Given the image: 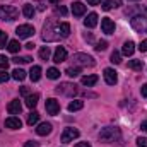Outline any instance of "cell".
<instances>
[{"label": "cell", "mask_w": 147, "mask_h": 147, "mask_svg": "<svg viewBox=\"0 0 147 147\" xmlns=\"http://www.w3.org/2000/svg\"><path fill=\"white\" fill-rule=\"evenodd\" d=\"M26 48H28V50H33V48H34V45H33V43H28V45H26Z\"/></svg>", "instance_id": "48"}, {"label": "cell", "mask_w": 147, "mask_h": 147, "mask_svg": "<svg viewBox=\"0 0 147 147\" xmlns=\"http://www.w3.org/2000/svg\"><path fill=\"white\" fill-rule=\"evenodd\" d=\"M50 53H51V51H50L48 46H43V48L39 50V57H41L43 60H48V58H50Z\"/></svg>", "instance_id": "32"}, {"label": "cell", "mask_w": 147, "mask_h": 147, "mask_svg": "<svg viewBox=\"0 0 147 147\" xmlns=\"http://www.w3.org/2000/svg\"><path fill=\"white\" fill-rule=\"evenodd\" d=\"M19 17V10L12 5H0V19L2 21H16Z\"/></svg>", "instance_id": "2"}, {"label": "cell", "mask_w": 147, "mask_h": 147, "mask_svg": "<svg viewBox=\"0 0 147 147\" xmlns=\"http://www.w3.org/2000/svg\"><path fill=\"white\" fill-rule=\"evenodd\" d=\"M58 34L62 38H67L70 34V24L69 22H62L60 26H58Z\"/></svg>", "instance_id": "21"}, {"label": "cell", "mask_w": 147, "mask_h": 147, "mask_svg": "<svg viewBox=\"0 0 147 147\" xmlns=\"http://www.w3.org/2000/svg\"><path fill=\"white\" fill-rule=\"evenodd\" d=\"M74 63L75 65H82V67H94V58L87 53H75L74 55Z\"/></svg>", "instance_id": "3"}, {"label": "cell", "mask_w": 147, "mask_h": 147, "mask_svg": "<svg viewBox=\"0 0 147 147\" xmlns=\"http://www.w3.org/2000/svg\"><path fill=\"white\" fill-rule=\"evenodd\" d=\"M105 80H106V84H110V86H115L116 82H118V75L116 72L113 70V69H105Z\"/></svg>", "instance_id": "9"}, {"label": "cell", "mask_w": 147, "mask_h": 147, "mask_svg": "<svg viewBox=\"0 0 147 147\" xmlns=\"http://www.w3.org/2000/svg\"><path fill=\"white\" fill-rule=\"evenodd\" d=\"M21 110H22V105H21V101H19V99L10 101V103H9V106H7V111H9L10 115H19Z\"/></svg>", "instance_id": "13"}, {"label": "cell", "mask_w": 147, "mask_h": 147, "mask_svg": "<svg viewBox=\"0 0 147 147\" xmlns=\"http://www.w3.org/2000/svg\"><path fill=\"white\" fill-rule=\"evenodd\" d=\"M75 147H91V146H89L87 142H79V144H77Z\"/></svg>", "instance_id": "45"}, {"label": "cell", "mask_w": 147, "mask_h": 147, "mask_svg": "<svg viewBox=\"0 0 147 147\" xmlns=\"http://www.w3.org/2000/svg\"><path fill=\"white\" fill-rule=\"evenodd\" d=\"M48 2H50V3H60L62 0H48Z\"/></svg>", "instance_id": "50"}, {"label": "cell", "mask_w": 147, "mask_h": 147, "mask_svg": "<svg viewBox=\"0 0 147 147\" xmlns=\"http://www.w3.org/2000/svg\"><path fill=\"white\" fill-rule=\"evenodd\" d=\"M101 29H103V33H106V34H113L115 33V22L108 19V17H105L103 21H101Z\"/></svg>", "instance_id": "11"}, {"label": "cell", "mask_w": 147, "mask_h": 147, "mask_svg": "<svg viewBox=\"0 0 147 147\" xmlns=\"http://www.w3.org/2000/svg\"><path fill=\"white\" fill-rule=\"evenodd\" d=\"M77 137H79V130H77V128H74V127H67V128L63 130V134H62L60 140H62L63 144H69V142H72L74 139H77Z\"/></svg>", "instance_id": "6"}, {"label": "cell", "mask_w": 147, "mask_h": 147, "mask_svg": "<svg viewBox=\"0 0 147 147\" xmlns=\"http://www.w3.org/2000/svg\"><path fill=\"white\" fill-rule=\"evenodd\" d=\"M38 120H39V113H38V111H31V113L28 115V120H26V121H28V125L33 127V125L38 123Z\"/></svg>", "instance_id": "25"}, {"label": "cell", "mask_w": 147, "mask_h": 147, "mask_svg": "<svg viewBox=\"0 0 147 147\" xmlns=\"http://www.w3.org/2000/svg\"><path fill=\"white\" fill-rule=\"evenodd\" d=\"M45 108H46V111H48L50 115H53V116L60 113V105H58V101H57V99H53V98L46 99V105H45Z\"/></svg>", "instance_id": "7"}, {"label": "cell", "mask_w": 147, "mask_h": 147, "mask_svg": "<svg viewBox=\"0 0 147 147\" xmlns=\"http://www.w3.org/2000/svg\"><path fill=\"white\" fill-rule=\"evenodd\" d=\"M5 45H7V33L0 31V48H5Z\"/></svg>", "instance_id": "36"}, {"label": "cell", "mask_w": 147, "mask_h": 147, "mask_svg": "<svg viewBox=\"0 0 147 147\" xmlns=\"http://www.w3.org/2000/svg\"><path fill=\"white\" fill-rule=\"evenodd\" d=\"M84 108V101L82 99H74L69 103V111H79Z\"/></svg>", "instance_id": "22"}, {"label": "cell", "mask_w": 147, "mask_h": 147, "mask_svg": "<svg viewBox=\"0 0 147 147\" xmlns=\"http://www.w3.org/2000/svg\"><path fill=\"white\" fill-rule=\"evenodd\" d=\"M140 92H142V96H144V98H147V84H144V86H142Z\"/></svg>", "instance_id": "43"}, {"label": "cell", "mask_w": 147, "mask_h": 147, "mask_svg": "<svg viewBox=\"0 0 147 147\" xmlns=\"http://www.w3.org/2000/svg\"><path fill=\"white\" fill-rule=\"evenodd\" d=\"M51 123H39L36 128V134L38 135H48V134H51Z\"/></svg>", "instance_id": "17"}, {"label": "cell", "mask_w": 147, "mask_h": 147, "mask_svg": "<svg viewBox=\"0 0 147 147\" xmlns=\"http://www.w3.org/2000/svg\"><path fill=\"white\" fill-rule=\"evenodd\" d=\"M140 128H142L144 132H147V120H146V121H142V125H140Z\"/></svg>", "instance_id": "46"}, {"label": "cell", "mask_w": 147, "mask_h": 147, "mask_svg": "<svg viewBox=\"0 0 147 147\" xmlns=\"http://www.w3.org/2000/svg\"><path fill=\"white\" fill-rule=\"evenodd\" d=\"M80 82H82V86H87V87H91V86H94V84L98 82V75H84Z\"/></svg>", "instance_id": "20"}, {"label": "cell", "mask_w": 147, "mask_h": 147, "mask_svg": "<svg viewBox=\"0 0 147 147\" xmlns=\"http://www.w3.org/2000/svg\"><path fill=\"white\" fill-rule=\"evenodd\" d=\"M86 39H87V41L91 43V41H92V34H86Z\"/></svg>", "instance_id": "49"}, {"label": "cell", "mask_w": 147, "mask_h": 147, "mask_svg": "<svg viewBox=\"0 0 147 147\" xmlns=\"http://www.w3.org/2000/svg\"><path fill=\"white\" fill-rule=\"evenodd\" d=\"M46 77L55 80V79H58V77H60V70H57L55 67H51V69H48V70H46Z\"/></svg>", "instance_id": "29"}, {"label": "cell", "mask_w": 147, "mask_h": 147, "mask_svg": "<svg viewBox=\"0 0 147 147\" xmlns=\"http://www.w3.org/2000/svg\"><path fill=\"white\" fill-rule=\"evenodd\" d=\"M65 74H67L69 77H77V75L80 74V69H79V67H69V69L65 70Z\"/></svg>", "instance_id": "31"}, {"label": "cell", "mask_w": 147, "mask_h": 147, "mask_svg": "<svg viewBox=\"0 0 147 147\" xmlns=\"http://www.w3.org/2000/svg\"><path fill=\"white\" fill-rule=\"evenodd\" d=\"M22 14H24L28 19H33V17H34V14H36V9H34L31 3H26V5L22 7Z\"/></svg>", "instance_id": "19"}, {"label": "cell", "mask_w": 147, "mask_h": 147, "mask_svg": "<svg viewBox=\"0 0 147 147\" xmlns=\"http://www.w3.org/2000/svg\"><path fill=\"white\" fill-rule=\"evenodd\" d=\"M75 87H77V86H72V84H62V86L57 87V92H58V94H75V92H77Z\"/></svg>", "instance_id": "12"}, {"label": "cell", "mask_w": 147, "mask_h": 147, "mask_svg": "<svg viewBox=\"0 0 147 147\" xmlns=\"http://www.w3.org/2000/svg\"><path fill=\"white\" fill-rule=\"evenodd\" d=\"M38 99H39V94H29L26 98V106L28 108H34L38 105Z\"/></svg>", "instance_id": "24"}, {"label": "cell", "mask_w": 147, "mask_h": 147, "mask_svg": "<svg viewBox=\"0 0 147 147\" xmlns=\"http://www.w3.org/2000/svg\"><path fill=\"white\" fill-rule=\"evenodd\" d=\"M72 14L75 17L84 16V14H86V5H84L82 2H74L72 3Z\"/></svg>", "instance_id": "15"}, {"label": "cell", "mask_w": 147, "mask_h": 147, "mask_svg": "<svg viewBox=\"0 0 147 147\" xmlns=\"http://www.w3.org/2000/svg\"><path fill=\"white\" fill-rule=\"evenodd\" d=\"M139 50H140V51H147V39H144V41L139 45Z\"/></svg>", "instance_id": "41"}, {"label": "cell", "mask_w": 147, "mask_h": 147, "mask_svg": "<svg viewBox=\"0 0 147 147\" xmlns=\"http://www.w3.org/2000/svg\"><path fill=\"white\" fill-rule=\"evenodd\" d=\"M12 62H14V63H17V65L29 63V62H31V57H16V58H12Z\"/></svg>", "instance_id": "30"}, {"label": "cell", "mask_w": 147, "mask_h": 147, "mask_svg": "<svg viewBox=\"0 0 147 147\" xmlns=\"http://www.w3.org/2000/svg\"><path fill=\"white\" fill-rule=\"evenodd\" d=\"M9 77H10V75L5 72V70H0V82H7V80H9Z\"/></svg>", "instance_id": "38"}, {"label": "cell", "mask_w": 147, "mask_h": 147, "mask_svg": "<svg viewBox=\"0 0 147 147\" xmlns=\"http://www.w3.org/2000/svg\"><path fill=\"white\" fill-rule=\"evenodd\" d=\"M130 26H132L137 33H147V17H144V16H135V17H132Z\"/></svg>", "instance_id": "4"}, {"label": "cell", "mask_w": 147, "mask_h": 147, "mask_svg": "<svg viewBox=\"0 0 147 147\" xmlns=\"http://www.w3.org/2000/svg\"><path fill=\"white\" fill-rule=\"evenodd\" d=\"M5 127H7V128H12V130H17V128L22 127V121H21V118H17V116H9V118L5 120Z\"/></svg>", "instance_id": "10"}, {"label": "cell", "mask_w": 147, "mask_h": 147, "mask_svg": "<svg viewBox=\"0 0 147 147\" xmlns=\"http://www.w3.org/2000/svg\"><path fill=\"white\" fill-rule=\"evenodd\" d=\"M67 60V50L63 48V46H58L57 50H55V53H53V62L55 63H62V62H65Z\"/></svg>", "instance_id": "8"}, {"label": "cell", "mask_w": 147, "mask_h": 147, "mask_svg": "<svg viewBox=\"0 0 147 147\" xmlns=\"http://www.w3.org/2000/svg\"><path fill=\"white\" fill-rule=\"evenodd\" d=\"M7 67H9V58L3 57V55H0V69L2 70H7Z\"/></svg>", "instance_id": "35"}, {"label": "cell", "mask_w": 147, "mask_h": 147, "mask_svg": "<svg viewBox=\"0 0 147 147\" xmlns=\"http://www.w3.org/2000/svg\"><path fill=\"white\" fill-rule=\"evenodd\" d=\"M12 79H14V80H24V79H26V72H24L22 69H16V70L12 72Z\"/></svg>", "instance_id": "28"}, {"label": "cell", "mask_w": 147, "mask_h": 147, "mask_svg": "<svg viewBox=\"0 0 147 147\" xmlns=\"http://www.w3.org/2000/svg\"><path fill=\"white\" fill-rule=\"evenodd\" d=\"M96 24H98V14H96V12H91V14L84 19V26L89 28V29H92V28H96Z\"/></svg>", "instance_id": "14"}, {"label": "cell", "mask_w": 147, "mask_h": 147, "mask_svg": "<svg viewBox=\"0 0 147 147\" xmlns=\"http://www.w3.org/2000/svg\"><path fill=\"white\" fill-rule=\"evenodd\" d=\"M7 48H9L10 53H17V51L21 50V45H19L17 39H12V41H9V46H7Z\"/></svg>", "instance_id": "26"}, {"label": "cell", "mask_w": 147, "mask_h": 147, "mask_svg": "<svg viewBox=\"0 0 147 147\" xmlns=\"http://www.w3.org/2000/svg\"><path fill=\"white\" fill-rule=\"evenodd\" d=\"M38 9H39V10H45V5H43V2H41V0L38 2Z\"/></svg>", "instance_id": "47"}, {"label": "cell", "mask_w": 147, "mask_h": 147, "mask_svg": "<svg viewBox=\"0 0 147 147\" xmlns=\"http://www.w3.org/2000/svg\"><path fill=\"white\" fill-rule=\"evenodd\" d=\"M121 5V0H105L103 2V10H111V9H118Z\"/></svg>", "instance_id": "18"}, {"label": "cell", "mask_w": 147, "mask_h": 147, "mask_svg": "<svg viewBox=\"0 0 147 147\" xmlns=\"http://www.w3.org/2000/svg\"><path fill=\"white\" fill-rule=\"evenodd\" d=\"M57 14H60V16H67V9H65L63 5H60V7H57Z\"/></svg>", "instance_id": "39"}, {"label": "cell", "mask_w": 147, "mask_h": 147, "mask_svg": "<svg viewBox=\"0 0 147 147\" xmlns=\"http://www.w3.org/2000/svg\"><path fill=\"white\" fill-rule=\"evenodd\" d=\"M137 146L139 147H147V137H139V139H137Z\"/></svg>", "instance_id": "37"}, {"label": "cell", "mask_w": 147, "mask_h": 147, "mask_svg": "<svg viewBox=\"0 0 147 147\" xmlns=\"http://www.w3.org/2000/svg\"><path fill=\"white\" fill-rule=\"evenodd\" d=\"M134 51H135V45H134V41H125V43H123V48H121V53H123L125 57H132Z\"/></svg>", "instance_id": "16"}, {"label": "cell", "mask_w": 147, "mask_h": 147, "mask_svg": "<svg viewBox=\"0 0 147 147\" xmlns=\"http://www.w3.org/2000/svg\"><path fill=\"white\" fill-rule=\"evenodd\" d=\"M111 62H113L115 65L121 63V55H120V51H113V53H111Z\"/></svg>", "instance_id": "33"}, {"label": "cell", "mask_w": 147, "mask_h": 147, "mask_svg": "<svg viewBox=\"0 0 147 147\" xmlns=\"http://www.w3.org/2000/svg\"><path fill=\"white\" fill-rule=\"evenodd\" d=\"M87 3L89 5H98V3H101V0H87Z\"/></svg>", "instance_id": "44"}, {"label": "cell", "mask_w": 147, "mask_h": 147, "mask_svg": "<svg viewBox=\"0 0 147 147\" xmlns=\"http://www.w3.org/2000/svg\"><path fill=\"white\" fill-rule=\"evenodd\" d=\"M16 34L19 39H28V38H31L34 34V28L31 26V24H21L17 29H16Z\"/></svg>", "instance_id": "5"}, {"label": "cell", "mask_w": 147, "mask_h": 147, "mask_svg": "<svg viewBox=\"0 0 147 147\" xmlns=\"http://www.w3.org/2000/svg\"><path fill=\"white\" fill-rule=\"evenodd\" d=\"M24 147H38V142H34V140H29V142H26V144H24Z\"/></svg>", "instance_id": "42"}, {"label": "cell", "mask_w": 147, "mask_h": 147, "mask_svg": "<svg viewBox=\"0 0 147 147\" xmlns=\"http://www.w3.org/2000/svg\"><path fill=\"white\" fill-rule=\"evenodd\" d=\"M94 48H96L98 51H105V50L108 48V43H106L105 39H101V41H98V43H96V46H94Z\"/></svg>", "instance_id": "34"}, {"label": "cell", "mask_w": 147, "mask_h": 147, "mask_svg": "<svg viewBox=\"0 0 147 147\" xmlns=\"http://www.w3.org/2000/svg\"><path fill=\"white\" fill-rule=\"evenodd\" d=\"M29 77H31V80H33V82H38V80L41 79V67L34 65V67L31 69V72H29Z\"/></svg>", "instance_id": "23"}, {"label": "cell", "mask_w": 147, "mask_h": 147, "mask_svg": "<svg viewBox=\"0 0 147 147\" xmlns=\"http://www.w3.org/2000/svg\"><path fill=\"white\" fill-rule=\"evenodd\" d=\"M128 67L132 70H142L144 69V63H142V60H130L128 62Z\"/></svg>", "instance_id": "27"}, {"label": "cell", "mask_w": 147, "mask_h": 147, "mask_svg": "<svg viewBox=\"0 0 147 147\" xmlns=\"http://www.w3.org/2000/svg\"><path fill=\"white\" fill-rule=\"evenodd\" d=\"M118 137H120V130L116 127H106V128H103L99 132V140L106 142V144L108 142H115Z\"/></svg>", "instance_id": "1"}, {"label": "cell", "mask_w": 147, "mask_h": 147, "mask_svg": "<svg viewBox=\"0 0 147 147\" xmlns=\"http://www.w3.org/2000/svg\"><path fill=\"white\" fill-rule=\"evenodd\" d=\"M19 92H21L22 96H26V98H28V96L31 94V91H29V87H21V89H19Z\"/></svg>", "instance_id": "40"}]
</instances>
